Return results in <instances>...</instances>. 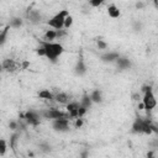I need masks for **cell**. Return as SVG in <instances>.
<instances>
[{
    "instance_id": "29",
    "label": "cell",
    "mask_w": 158,
    "mask_h": 158,
    "mask_svg": "<svg viewBox=\"0 0 158 158\" xmlns=\"http://www.w3.org/2000/svg\"><path fill=\"white\" fill-rule=\"evenodd\" d=\"M9 127H10L11 130H16V128H17V122H15V121H11V122L9 123Z\"/></svg>"
},
{
    "instance_id": "15",
    "label": "cell",
    "mask_w": 158,
    "mask_h": 158,
    "mask_svg": "<svg viewBox=\"0 0 158 158\" xmlns=\"http://www.w3.org/2000/svg\"><path fill=\"white\" fill-rule=\"evenodd\" d=\"M107 15H109L111 19H117V17H120L121 11H120V9H118L115 4H111V5L107 6Z\"/></svg>"
},
{
    "instance_id": "9",
    "label": "cell",
    "mask_w": 158,
    "mask_h": 158,
    "mask_svg": "<svg viewBox=\"0 0 158 158\" xmlns=\"http://www.w3.org/2000/svg\"><path fill=\"white\" fill-rule=\"evenodd\" d=\"M26 16H27L28 21L32 22V23H40V22L42 21V19H43V17H42V14H41L38 10H35V9L28 10L27 14H26Z\"/></svg>"
},
{
    "instance_id": "16",
    "label": "cell",
    "mask_w": 158,
    "mask_h": 158,
    "mask_svg": "<svg viewBox=\"0 0 158 158\" xmlns=\"http://www.w3.org/2000/svg\"><path fill=\"white\" fill-rule=\"evenodd\" d=\"M44 41L47 42H54V40H57V31L56 30H46L44 35H43Z\"/></svg>"
},
{
    "instance_id": "31",
    "label": "cell",
    "mask_w": 158,
    "mask_h": 158,
    "mask_svg": "<svg viewBox=\"0 0 158 158\" xmlns=\"http://www.w3.org/2000/svg\"><path fill=\"white\" fill-rule=\"evenodd\" d=\"M88 156H89V152L88 151H85V152L81 153V158H88Z\"/></svg>"
},
{
    "instance_id": "17",
    "label": "cell",
    "mask_w": 158,
    "mask_h": 158,
    "mask_svg": "<svg viewBox=\"0 0 158 158\" xmlns=\"http://www.w3.org/2000/svg\"><path fill=\"white\" fill-rule=\"evenodd\" d=\"M91 105H93V101H91V99H90V95H89V94H84V95L81 96V99H80V106H83V107H85L86 110H89V109L91 107Z\"/></svg>"
},
{
    "instance_id": "26",
    "label": "cell",
    "mask_w": 158,
    "mask_h": 158,
    "mask_svg": "<svg viewBox=\"0 0 158 158\" xmlns=\"http://www.w3.org/2000/svg\"><path fill=\"white\" fill-rule=\"evenodd\" d=\"M36 52H37V54H38L40 57H44V48L42 47V44H41V43H40V46L37 47Z\"/></svg>"
},
{
    "instance_id": "32",
    "label": "cell",
    "mask_w": 158,
    "mask_h": 158,
    "mask_svg": "<svg viewBox=\"0 0 158 158\" xmlns=\"http://www.w3.org/2000/svg\"><path fill=\"white\" fill-rule=\"evenodd\" d=\"M147 158H153V152H152V151H149V152L147 153Z\"/></svg>"
},
{
    "instance_id": "2",
    "label": "cell",
    "mask_w": 158,
    "mask_h": 158,
    "mask_svg": "<svg viewBox=\"0 0 158 158\" xmlns=\"http://www.w3.org/2000/svg\"><path fill=\"white\" fill-rule=\"evenodd\" d=\"M131 132L136 135H152L153 133V122L149 118L136 117L131 126Z\"/></svg>"
},
{
    "instance_id": "24",
    "label": "cell",
    "mask_w": 158,
    "mask_h": 158,
    "mask_svg": "<svg viewBox=\"0 0 158 158\" xmlns=\"http://www.w3.org/2000/svg\"><path fill=\"white\" fill-rule=\"evenodd\" d=\"M88 4H89V6H91V7H99L100 5L104 4V1H102V0H90Z\"/></svg>"
},
{
    "instance_id": "27",
    "label": "cell",
    "mask_w": 158,
    "mask_h": 158,
    "mask_svg": "<svg viewBox=\"0 0 158 158\" xmlns=\"http://www.w3.org/2000/svg\"><path fill=\"white\" fill-rule=\"evenodd\" d=\"M65 35H67V30H64V28H63V30L57 31V38H59V40H60L62 37H64Z\"/></svg>"
},
{
    "instance_id": "13",
    "label": "cell",
    "mask_w": 158,
    "mask_h": 158,
    "mask_svg": "<svg viewBox=\"0 0 158 158\" xmlns=\"http://www.w3.org/2000/svg\"><path fill=\"white\" fill-rule=\"evenodd\" d=\"M116 64H117V68L120 69V70H125V69H128V68H131V60L127 58V57H121L120 56V58L115 62Z\"/></svg>"
},
{
    "instance_id": "10",
    "label": "cell",
    "mask_w": 158,
    "mask_h": 158,
    "mask_svg": "<svg viewBox=\"0 0 158 158\" xmlns=\"http://www.w3.org/2000/svg\"><path fill=\"white\" fill-rule=\"evenodd\" d=\"M86 64H85V62H84V59L83 58H79L78 60H77V63H75V65H74V73H75V75H78V77H81V75H84L85 73H86Z\"/></svg>"
},
{
    "instance_id": "1",
    "label": "cell",
    "mask_w": 158,
    "mask_h": 158,
    "mask_svg": "<svg viewBox=\"0 0 158 158\" xmlns=\"http://www.w3.org/2000/svg\"><path fill=\"white\" fill-rule=\"evenodd\" d=\"M42 47L44 48V57L52 62L56 63L57 59L64 53V47L59 42H47V41H41L40 42Z\"/></svg>"
},
{
    "instance_id": "7",
    "label": "cell",
    "mask_w": 158,
    "mask_h": 158,
    "mask_svg": "<svg viewBox=\"0 0 158 158\" xmlns=\"http://www.w3.org/2000/svg\"><path fill=\"white\" fill-rule=\"evenodd\" d=\"M22 117L25 118V121H26L30 126H33V127L38 126V123H40V121H41V115H40V112H38V111H35V110H28V111H26V112L22 115Z\"/></svg>"
},
{
    "instance_id": "30",
    "label": "cell",
    "mask_w": 158,
    "mask_h": 158,
    "mask_svg": "<svg viewBox=\"0 0 158 158\" xmlns=\"http://www.w3.org/2000/svg\"><path fill=\"white\" fill-rule=\"evenodd\" d=\"M143 6H144L143 2H136V7H137V9H142Z\"/></svg>"
},
{
    "instance_id": "3",
    "label": "cell",
    "mask_w": 158,
    "mask_h": 158,
    "mask_svg": "<svg viewBox=\"0 0 158 158\" xmlns=\"http://www.w3.org/2000/svg\"><path fill=\"white\" fill-rule=\"evenodd\" d=\"M142 93H143L142 104H143L144 110L147 111V114H149L157 106V99H156V95L153 93V88L151 85H143L142 86Z\"/></svg>"
},
{
    "instance_id": "4",
    "label": "cell",
    "mask_w": 158,
    "mask_h": 158,
    "mask_svg": "<svg viewBox=\"0 0 158 158\" xmlns=\"http://www.w3.org/2000/svg\"><path fill=\"white\" fill-rule=\"evenodd\" d=\"M69 15H70V14H69L68 10H60V11H58L57 14H54V15L47 21V25H48L52 30H56V31L63 30V28H64L65 19H67Z\"/></svg>"
},
{
    "instance_id": "5",
    "label": "cell",
    "mask_w": 158,
    "mask_h": 158,
    "mask_svg": "<svg viewBox=\"0 0 158 158\" xmlns=\"http://www.w3.org/2000/svg\"><path fill=\"white\" fill-rule=\"evenodd\" d=\"M40 115H41L42 118H46V120H49V121H54V120H58V118H70L69 114L67 111H62L59 109H53V107L41 110Z\"/></svg>"
},
{
    "instance_id": "22",
    "label": "cell",
    "mask_w": 158,
    "mask_h": 158,
    "mask_svg": "<svg viewBox=\"0 0 158 158\" xmlns=\"http://www.w3.org/2000/svg\"><path fill=\"white\" fill-rule=\"evenodd\" d=\"M40 151L43 152V153H48V152L52 151V147H51V144H48L46 142H42V143H40Z\"/></svg>"
},
{
    "instance_id": "21",
    "label": "cell",
    "mask_w": 158,
    "mask_h": 158,
    "mask_svg": "<svg viewBox=\"0 0 158 158\" xmlns=\"http://www.w3.org/2000/svg\"><path fill=\"white\" fill-rule=\"evenodd\" d=\"M6 149H7V144H6V141L4 138L0 139V156L4 157L5 153H6Z\"/></svg>"
},
{
    "instance_id": "18",
    "label": "cell",
    "mask_w": 158,
    "mask_h": 158,
    "mask_svg": "<svg viewBox=\"0 0 158 158\" xmlns=\"http://www.w3.org/2000/svg\"><path fill=\"white\" fill-rule=\"evenodd\" d=\"M38 98L43 100H54V94L51 93L48 89H43L38 93Z\"/></svg>"
},
{
    "instance_id": "28",
    "label": "cell",
    "mask_w": 158,
    "mask_h": 158,
    "mask_svg": "<svg viewBox=\"0 0 158 158\" xmlns=\"http://www.w3.org/2000/svg\"><path fill=\"white\" fill-rule=\"evenodd\" d=\"M74 126H75V128H80L83 126V118H77Z\"/></svg>"
},
{
    "instance_id": "20",
    "label": "cell",
    "mask_w": 158,
    "mask_h": 158,
    "mask_svg": "<svg viewBox=\"0 0 158 158\" xmlns=\"http://www.w3.org/2000/svg\"><path fill=\"white\" fill-rule=\"evenodd\" d=\"M9 30H10V27H9V25H7V26H6L5 28H2L1 32H0V44H1V46L5 44V41H6V37H7Z\"/></svg>"
},
{
    "instance_id": "6",
    "label": "cell",
    "mask_w": 158,
    "mask_h": 158,
    "mask_svg": "<svg viewBox=\"0 0 158 158\" xmlns=\"http://www.w3.org/2000/svg\"><path fill=\"white\" fill-rule=\"evenodd\" d=\"M69 121L70 118H58V120L51 121V126L56 132H68L70 130Z\"/></svg>"
},
{
    "instance_id": "8",
    "label": "cell",
    "mask_w": 158,
    "mask_h": 158,
    "mask_svg": "<svg viewBox=\"0 0 158 158\" xmlns=\"http://www.w3.org/2000/svg\"><path fill=\"white\" fill-rule=\"evenodd\" d=\"M118 58H120V53L116 51H109V52H105L104 54L100 56V59L102 62H106V63H114Z\"/></svg>"
},
{
    "instance_id": "12",
    "label": "cell",
    "mask_w": 158,
    "mask_h": 158,
    "mask_svg": "<svg viewBox=\"0 0 158 158\" xmlns=\"http://www.w3.org/2000/svg\"><path fill=\"white\" fill-rule=\"evenodd\" d=\"M54 100L59 104H64V105H68L72 100H70V95H68L67 93L64 91H59L57 94H54Z\"/></svg>"
},
{
    "instance_id": "19",
    "label": "cell",
    "mask_w": 158,
    "mask_h": 158,
    "mask_svg": "<svg viewBox=\"0 0 158 158\" xmlns=\"http://www.w3.org/2000/svg\"><path fill=\"white\" fill-rule=\"evenodd\" d=\"M22 23H23L22 19H20V17H11L10 21H9V27L10 28H20L22 26Z\"/></svg>"
},
{
    "instance_id": "25",
    "label": "cell",
    "mask_w": 158,
    "mask_h": 158,
    "mask_svg": "<svg viewBox=\"0 0 158 158\" xmlns=\"http://www.w3.org/2000/svg\"><path fill=\"white\" fill-rule=\"evenodd\" d=\"M96 44H98V48L99 49H106L107 48V43L105 41H102V40H98L96 41Z\"/></svg>"
},
{
    "instance_id": "14",
    "label": "cell",
    "mask_w": 158,
    "mask_h": 158,
    "mask_svg": "<svg viewBox=\"0 0 158 158\" xmlns=\"http://www.w3.org/2000/svg\"><path fill=\"white\" fill-rule=\"evenodd\" d=\"M89 95H90V99H91L93 104H101L102 100H104V98H102V91H101L100 89H94Z\"/></svg>"
},
{
    "instance_id": "23",
    "label": "cell",
    "mask_w": 158,
    "mask_h": 158,
    "mask_svg": "<svg viewBox=\"0 0 158 158\" xmlns=\"http://www.w3.org/2000/svg\"><path fill=\"white\" fill-rule=\"evenodd\" d=\"M73 22H74V19L72 15H69L67 19H65V22H64V30H69L72 26H73Z\"/></svg>"
},
{
    "instance_id": "11",
    "label": "cell",
    "mask_w": 158,
    "mask_h": 158,
    "mask_svg": "<svg viewBox=\"0 0 158 158\" xmlns=\"http://www.w3.org/2000/svg\"><path fill=\"white\" fill-rule=\"evenodd\" d=\"M1 67H2L4 70H7V72H14V70H16L19 68V65L16 64V62L14 59H10V58L4 59L2 63H1Z\"/></svg>"
}]
</instances>
